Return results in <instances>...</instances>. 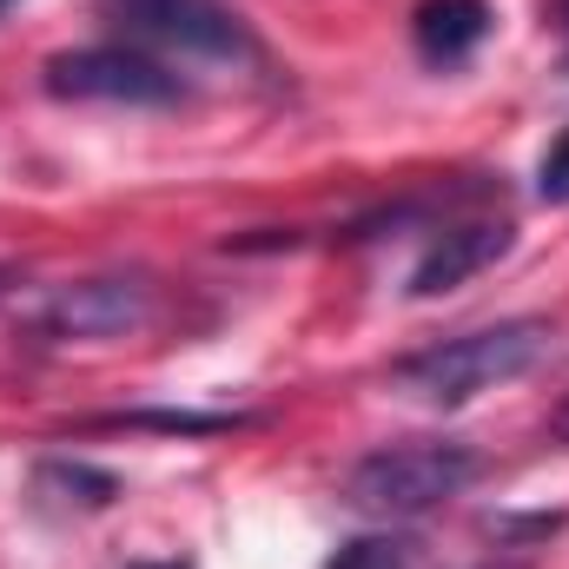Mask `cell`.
Wrapping results in <instances>:
<instances>
[{
  "label": "cell",
  "mask_w": 569,
  "mask_h": 569,
  "mask_svg": "<svg viewBox=\"0 0 569 569\" xmlns=\"http://www.w3.org/2000/svg\"><path fill=\"white\" fill-rule=\"evenodd\" d=\"M483 457L457 437H411V443H385L371 457L351 463L345 477V503L365 510V517H385V523H405V517H425L437 503L463 497L477 483Z\"/></svg>",
  "instance_id": "2"
},
{
  "label": "cell",
  "mask_w": 569,
  "mask_h": 569,
  "mask_svg": "<svg viewBox=\"0 0 569 569\" xmlns=\"http://www.w3.org/2000/svg\"><path fill=\"white\" fill-rule=\"evenodd\" d=\"M537 199L569 206V133L550 146V152H543V166H537Z\"/></svg>",
  "instance_id": "10"
},
{
  "label": "cell",
  "mask_w": 569,
  "mask_h": 569,
  "mask_svg": "<svg viewBox=\"0 0 569 569\" xmlns=\"http://www.w3.org/2000/svg\"><path fill=\"white\" fill-rule=\"evenodd\" d=\"M557 20H563V27H569V0H557Z\"/></svg>",
  "instance_id": "13"
},
{
  "label": "cell",
  "mask_w": 569,
  "mask_h": 569,
  "mask_svg": "<svg viewBox=\"0 0 569 569\" xmlns=\"http://www.w3.org/2000/svg\"><path fill=\"white\" fill-rule=\"evenodd\" d=\"M325 569H418V550L405 537H351Z\"/></svg>",
  "instance_id": "9"
},
{
  "label": "cell",
  "mask_w": 569,
  "mask_h": 569,
  "mask_svg": "<svg viewBox=\"0 0 569 569\" xmlns=\"http://www.w3.org/2000/svg\"><path fill=\"white\" fill-rule=\"evenodd\" d=\"M483 569H517V563H483Z\"/></svg>",
  "instance_id": "14"
},
{
  "label": "cell",
  "mask_w": 569,
  "mask_h": 569,
  "mask_svg": "<svg viewBox=\"0 0 569 569\" xmlns=\"http://www.w3.org/2000/svg\"><path fill=\"white\" fill-rule=\"evenodd\" d=\"M510 252V226L497 219H477V226H450L443 239H430V252L418 259V272H411V298H437V291H457L463 279H477L483 266H497Z\"/></svg>",
  "instance_id": "6"
},
{
  "label": "cell",
  "mask_w": 569,
  "mask_h": 569,
  "mask_svg": "<svg viewBox=\"0 0 569 569\" xmlns=\"http://www.w3.org/2000/svg\"><path fill=\"white\" fill-rule=\"evenodd\" d=\"M40 87L53 100H100V107H179L186 80L159 67L140 47H73L40 67Z\"/></svg>",
  "instance_id": "4"
},
{
  "label": "cell",
  "mask_w": 569,
  "mask_h": 569,
  "mask_svg": "<svg viewBox=\"0 0 569 569\" xmlns=\"http://www.w3.org/2000/svg\"><path fill=\"white\" fill-rule=\"evenodd\" d=\"M7 7H13V0H0V13H7Z\"/></svg>",
  "instance_id": "15"
},
{
  "label": "cell",
  "mask_w": 569,
  "mask_h": 569,
  "mask_svg": "<svg viewBox=\"0 0 569 569\" xmlns=\"http://www.w3.org/2000/svg\"><path fill=\"white\" fill-rule=\"evenodd\" d=\"M100 20L127 40L186 60H246L252 33L226 0H100Z\"/></svg>",
  "instance_id": "3"
},
{
  "label": "cell",
  "mask_w": 569,
  "mask_h": 569,
  "mask_svg": "<svg viewBox=\"0 0 569 569\" xmlns=\"http://www.w3.org/2000/svg\"><path fill=\"white\" fill-rule=\"evenodd\" d=\"M33 490L53 497V503H67V510H107V503L120 497V477H113V470H93V463H67V457H53V463H40Z\"/></svg>",
  "instance_id": "8"
},
{
  "label": "cell",
  "mask_w": 569,
  "mask_h": 569,
  "mask_svg": "<svg viewBox=\"0 0 569 569\" xmlns=\"http://www.w3.org/2000/svg\"><path fill=\"white\" fill-rule=\"evenodd\" d=\"M490 27H497V7L490 0H425L411 13V40H418V53H425L430 67L470 60L490 40Z\"/></svg>",
  "instance_id": "7"
},
{
  "label": "cell",
  "mask_w": 569,
  "mask_h": 569,
  "mask_svg": "<svg viewBox=\"0 0 569 569\" xmlns=\"http://www.w3.org/2000/svg\"><path fill=\"white\" fill-rule=\"evenodd\" d=\"M146 311H152L146 279H80L47 298L40 331L47 338H120V331L146 325Z\"/></svg>",
  "instance_id": "5"
},
{
  "label": "cell",
  "mask_w": 569,
  "mask_h": 569,
  "mask_svg": "<svg viewBox=\"0 0 569 569\" xmlns=\"http://www.w3.org/2000/svg\"><path fill=\"white\" fill-rule=\"evenodd\" d=\"M127 569H192V563H127Z\"/></svg>",
  "instance_id": "12"
},
{
  "label": "cell",
  "mask_w": 569,
  "mask_h": 569,
  "mask_svg": "<svg viewBox=\"0 0 569 569\" xmlns=\"http://www.w3.org/2000/svg\"><path fill=\"white\" fill-rule=\"evenodd\" d=\"M550 437H557V443H569V398L550 411Z\"/></svg>",
  "instance_id": "11"
},
{
  "label": "cell",
  "mask_w": 569,
  "mask_h": 569,
  "mask_svg": "<svg viewBox=\"0 0 569 569\" xmlns=\"http://www.w3.org/2000/svg\"><path fill=\"white\" fill-rule=\"evenodd\" d=\"M543 351H550V325L543 318H503V325H483V331H463V338H443V345H425V351L398 358L391 385L425 398V405L457 411V405L523 378Z\"/></svg>",
  "instance_id": "1"
}]
</instances>
